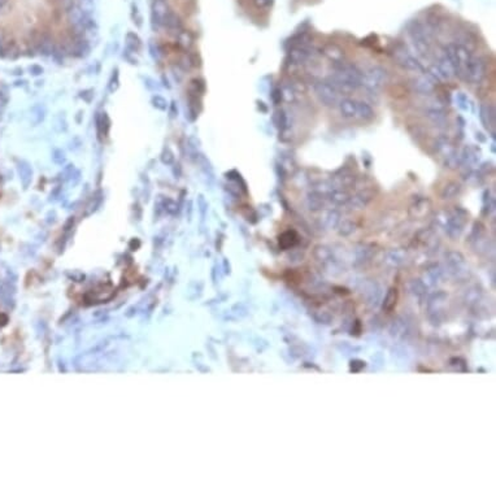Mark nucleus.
<instances>
[{
  "label": "nucleus",
  "instance_id": "f257e3e1",
  "mask_svg": "<svg viewBox=\"0 0 496 496\" xmlns=\"http://www.w3.org/2000/svg\"><path fill=\"white\" fill-rule=\"evenodd\" d=\"M334 73L329 82L338 89L342 90H356L361 86L363 73L355 65L347 61H336L333 63Z\"/></svg>",
  "mask_w": 496,
  "mask_h": 496
},
{
  "label": "nucleus",
  "instance_id": "f03ea898",
  "mask_svg": "<svg viewBox=\"0 0 496 496\" xmlns=\"http://www.w3.org/2000/svg\"><path fill=\"white\" fill-rule=\"evenodd\" d=\"M342 117L348 120L370 121L374 117L373 108L365 101H359L353 99H342L338 104Z\"/></svg>",
  "mask_w": 496,
  "mask_h": 496
},
{
  "label": "nucleus",
  "instance_id": "7ed1b4c3",
  "mask_svg": "<svg viewBox=\"0 0 496 496\" xmlns=\"http://www.w3.org/2000/svg\"><path fill=\"white\" fill-rule=\"evenodd\" d=\"M409 37L412 40L414 50L418 52L422 57H429L431 55V39H430L429 31L425 29L422 23L418 21L410 25L409 27Z\"/></svg>",
  "mask_w": 496,
  "mask_h": 496
},
{
  "label": "nucleus",
  "instance_id": "20e7f679",
  "mask_svg": "<svg viewBox=\"0 0 496 496\" xmlns=\"http://www.w3.org/2000/svg\"><path fill=\"white\" fill-rule=\"evenodd\" d=\"M389 82V73L387 70L382 67H372L363 73V80H361V86L367 87L369 91L381 90L385 85Z\"/></svg>",
  "mask_w": 496,
  "mask_h": 496
},
{
  "label": "nucleus",
  "instance_id": "39448f33",
  "mask_svg": "<svg viewBox=\"0 0 496 496\" xmlns=\"http://www.w3.org/2000/svg\"><path fill=\"white\" fill-rule=\"evenodd\" d=\"M314 93L325 107H336L340 99V91L329 81H320L314 84Z\"/></svg>",
  "mask_w": 496,
  "mask_h": 496
},
{
  "label": "nucleus",
  "instance_id": "423d86ee",
  "mask_svg": "<svg viewBox=\"0 0 496 496\" xmlns=\"http://www.w3.org/2000/svg\"><path fill=\"white\" fill-rule=\"evenodd\" d=\"M486 63L482 57L472 55L469 61H468V65H466V82L474 85L481 84L486 77Z\"/></svg>",
  "mask_w": 496,
  "mask_h": 496
},
{
  "label": "nucleus",
  "instance_id": "0eeeda50",
  "mask_svg": "<svg viewBox=\"0 0 496 496\" xmlns=\"http://www.w3.org/2000/svg\"><path fill=\"white\" fill-rule=\"evenodd\" d=\"M394 60L397 61V65L409 72H416V73H423V67L416 57L406 51L404 47H397L393 52Z\"/></svg>",
  "mask_w": 496,
  "mask_h": 496
},
{
  "label": "nucleus",
  "instance_id": "6e6552de",
  "mask_svg": "<svg viewBox=\"0 0 496 496\" xmlns=\"http://www.w3.org/2000/svg\"><path fill=\"white\" fill-rule=\"evenodd\" d=\"M170 12L167 0H153L151 5V21L153 29H160L164 26V20Z\"/></svg>",
  "mask_w": 496,
  "mask_h": 496
},
{
  "label": "nucleus",
  "instance_id": "1a4fd4ad",
  "mask_svg": "<svg viewBox=\"0 0 496 496\" xmlns=\"http://www.w3.org/2000/svg\"><path fill=\"white\" fill-rule=\"evenodd\" d=\"M481 155H482V153H481L480 148H477V147L472 146V144L466 146L465 148H464V150L459 153V156H460V165L459 167H463L464 169H466L468 172H470V170L476 167L477 164L480 163Z\"/></svg>",
  "mask_w": 496,
  "mask_h": 496
},
{
  "label": "nucleus",
  "instance_id": "9d476101",
  "mask_svg": "<svg viewBox=\"0 0 496 496\" xmlns=\"http://www.w3.org/2000/svg\"><path fill=\"white\" fill-rule=\"evenodd\" d=\"M436 82H438V78L434 76L433 72H430V73H423L421 77H417L416 80L413 81L412 85L416 93L421 94V95H426V94L433 93Z\"/></svg>",
  "mask_w": 496,
  "mask_h": 496
},
{
  "label": "nucleus",
  "instance_id": "9b49d317",
  "mask_svg": "<svg viewBox=\"0 0 496 496\" xmlns=\"http://www.w3.org/2000/svg\"><path fill=\"white\" fill-rule=\"evenodd\" d=\"M87 14H85V12L80 8L78 4H73L69 9L67 10V17L68 21L70 22V25H73L74 27H78L81 29V35L84 33V29H82V25H84V21L86 18Z\"/></svg>",
  "mask_w": 496,
  "mask_h": 496
},
{
  "label": "nucleus",
  "instance_id": "f8f14e48",
  "mask_svg": "<svg viewBox=\"0 0 496 496\" xmlns=\"http://www.w3.org/2000/svg\"><path fill=\"white\" fill-rule=\"evenodd\" d=\"M17 173H18V177H20L21 184H22L23 189H27L30 186L31 181H33V168L27 161L21 160L17 163Z\"/></svg>",
  "mask_w": 496,
  "mask_h": 496
},
{
  "label": "nucleus",
  "instance_id": "ddd939ff",
  "mask_svg": "<svg viewBox=\"0 0 496 496\" xmlns=\"http://www.w3.org/2000/svg\"><path fill=\"white\" fill-rule=\"evenodd\" d=\"M426 117L435 126L444 127L448 123V117L442 107H430L426 109Z\"/></svg>",
  "mask_w": 496,
  "mask_h": 496
},
{
  "label": "nucleus",
  "instance_id": "4468645a",
  "mask_svg": "<svg viewBox=\"0 0 496 496\" xmlns=\"http://www.w3.org/2000/svg\"><path fill=\"white\" fill-rule=\"evenodd\" d=\"M480 118L483 126L487 130L494 129L495 126V109L490 104H482L480 107Z\"/></svg>",
  "mask_w": 496,
  "mask_h": 496
},
{
  "label": "nucleus",
  "instance_id": "2eb2a0df",
  "mask_svg": "<svg viewBox=\"0 0 496 496\" xmlns=\"http://www.w3.org/2000/svg\"><path fill=\"white\" fill-rule=\"evenodd\" d=\"M310 57V51L304 46L294 47L289 52V59L293 64H304Z\"/></svg>",
  "mask_w": 496,
  "mask_h": 496
},
{
  "label": "nucleus",
  "instance_id": "dca6fc26",
  "mask_svg": "<svg viewBox=\"0 0 496 496\" xmlns=\"http://www.w3.org/2000/svg\"><path fill=\"white\" fill-rule=\"evenodd\" d=\"M90 50H91L90 44L87 43L84 38H81V39H78L77 42H74L72 48H70V52H72L73 56L81 57V59H82V57H86L87 55L90 54Z\"/></svg>",
  "mask_w": 496,
  "mask_h": 496
},
{
  "label": "nucleus",
  "instance_id": "f3484780",
  "mask_svg": "<svg viewBox=\"0 0 496 496\" xmlns=\"http://www.w3.org/2000/svg\"><path fill=\"white\" fill-rule=\"evenodd\" d=\"M164 26L167 27L168 30L176 31L177 34L184 29V27H182V21H181L180 16L177 13H174V12H172V10H170L169 13H168V16L165 17V20H164Z\"/></svg>",
  "mask_w": 496,
  "mask_h": 496
},
{
  "label": "nucleus",
  "instance_id": "a211bd4d",
  "mask_svg": "<svg viewBox=\"0 0 496 496\" xmlns=\"http://www.w3.org/2000/svg\"><path fill=\"white\" fill-rule=\"evenodd\" d=\"M38 51L40 55L43 56H52L56 52V47H55L54 39L51 37H43L39 40L38 44Z\"/></svg>",
  "mask_w": 496,
  "mask_h": 496
},
{
  "label": "nucleus",
  "instance_id": "6ab92c4d",
  "mask_svg": "<svg viewBox=\"0 0 496 496\" xmlns=\"http://www.w3.org/2000/svg\"><path fill=\"white\" fill-rule=\"evenodd\" d=\"M125 43H126V50L131 51V52H139V50L142 48V40L138 37L137 34L133 33V31H129L126 34V38H125Z\"/></svg>",
  "mask_w": 496,
  "mask_h": 496
},
{
  "label": "nucleus",
  "instance_id": "aec40b11",
  "mask_svg": "<svg viewBox=\"0 0 496 496\" xmlns=\"http://www.w3.org/2000/svg\"><path fill=\"white\" fill-rule=\"evenodd\" d=\"M323 54L326 55L330 60H333V63L344 60V52L340 50L339 47L334 46V44H329V46L325 47L323 48Z\"/></svg>",
  "mask_w": 496,
  "mask_h": 496
},
{
  "label": "nucleus",
  "instance_id": "412c9836",
  "mask_svg": "<svg viewBox=\"0 0 496 496\" xmlns=\"http://www.w3.org/2000/svg\"><path fill=\"white\" fill-rule=\"evenodd\" d=\"M197 161H198V164L200 165V168H201V170H203L204 176H205L206 178L214 180V170H213V167H212V164H210V161L208 160V159H206L204 155H201V153H199V155H198Z\"/></svg>",
  "mask_w": 496,
  "mask_h": 496
},
{
  "label": "nucleus",
  "instance_id": "4be33fe9",
  "mask_svg": "<svg viewBox=\"0 0 496 496\" xmlns=\"http://www.w3.org/2000/svg\"><path fill=\"white\" fill-rule=\"evenodd\" d=\"M44 117H46V108H44V105H40L39 104V105H35L30 110V122L33 123L34 126L39 125L44 120Z\"/></svg>",
  "mask_w": 496,
  "mask_h": 496
},
{
  "label": "nucleus",
  "instance_id": "5701e85b",
  "mask_svg": "<svg viewBox=\"0 0 496 496\" xmlns=\"http://www.w3.org/2000/svg\"><path fill=\"white\" fill-rule=\"evenodd\" d=\"M460 190H461V186L457 182H448L443 189L442 198L443 199H452L460 193Z\"/></svg>",
  "mask_w": 496,
  "mask_h": 496
},
{
  "label": "nucleus",
  "instance_id": "b1692460",
  "mask_svg": "<svg viewBox=\"0 0 496 496\" xmlns=\"http://www.w3.org/2000/svg\"><path fill=\"white\" fill-rule=\"evenodd\" d=\"M97 122H98V134H99L100 137H101V135L107 137L110 127V121L109 118H108L107 113H101V116L98 117Z\"/></svg>",
  "mask_w": 496,
  "mask_h": 496
},
{
  "label": "nucleus",
  "instance_id": "393cba45",
  "mask_svg": "<svg viewBox=\"0 0 496 496\" xmlns=\"http://www.w3.org/2000/svg\"><path fill=\"white\" fill-rule=\"evenodd\" d=\"M177 39H178V44H180L182 48H185V50H189V48L193 46L194 39L190 31H186L182 29L180 33L177 34Z\"/></svg>",
  "mask_w": 496,
  "mask_h": 496
},
{
  "label": "nucleus",
  "instance_id": "a878e982",
  "mask_svg": "<svg viewBox=\"0 0 496 496\" xmlns=\"http://www.w3.org/2000/svg\"><path fill=\"white\" fill-rule=\"evenodd\" d=\"M274 122L281 131H285L289 127V118H287L286 112L285 110H277L276 114H274Z\"/></svg>",
  "mask_w": 496,
  "mask_h": 496
},
{
  "label": "nucleus",
  "instance_id": "bb28decb",
  "mask_svg": "<svg viewBox=\"0 0 496 496\" xmlns=\"http://www.w3.org/2000/svg\"><path fill=\"white\" fill-rule=\"evenodd\" d=\"M308 205H309L310 209L313 210H317L320 209V208H322L323 205L322 197H321L318 193H316V191H314V193H310L309 195H308Z\"/></svg>",
  "mask_w": 496,
  "mask_h": 496
},
{
  "label": "nucleus",
  "instance_id": "cd10ccee",
  "mask_svg": "<svg viewBox=\"0 0 496 496\" xmlns=\"http://www.w3.org/2000/svg\"><path fill=\"white\" fill-rule=\"evenodd\" d=\"M330 199L333 200V201H335L336 204H343L346 203L350 198H348V194L344 193L343 190H340V189H333V190L330 191Z\"/></svg>",
  "mask_w": 496,
  "mask_h": 496
},
{
  "label": "nucleus",
  "instance_id": "c85d7f7f",
  "mask_svg": "<svg viewBox=\"0 0 496 496\" xmlns=\"http://www.w3.org/2000/svg\"><path fill=\"white\" fill-rule=\"evenodd\" d=\"M151 104H152L153 108H156L157 110H161V112L167 110L168 107H169L167 99L161 97V95H153L151 98Z\"/></svg>",
  "mask_w": 496,
  "mask_h": 496
},
{
  "label": "nucleus",
  "instance_id": "c756f323",
  "mask_svg": "<svg viewBox=\"0 0 496 496\" xmlns=\"http://www.w3.org/2000/svg\"><path fill=\"white\" fill-rule=\"evenodd\" d=\"M204 91H205V84H204L203 80L200 78H195V80L191 81V94L198 97V95H203Z\"/></svg>",
  "mask_w": 496,
  "mask_h": 496
},
{
  "label": "nucleus",
  "instance_id": "7c9ffc66",
  "mask_svg": "<svg viewBox=\"0 0 496 496\" xmlns=\"http://www.w3.org/2000/svg\"><path fill=\"white\" fill-rule=\"evenodd\" d=\"M160 160H161V163L164 164V165H173L174 164V153H173V151L170 150L169 147H165L163 150V152H161V155H160Z\"/></svg>",
  "mask_w": 496,
  "mask_h": 496
},
{
  "label": "nucleus",
  "instance_id": "2f4dec72",
  "mask_svg": "<svg viewBox=\"0 0 496 496\" xmlns=\"http://www.w3.org/2000/svg\"><path fill=\"white\" fill-rule=\"evenodd\" d=\"M120 87V74H118V69H116L110 77L109 85H108V90L110 94H114Z\"/></svg>",
  "mask_w": 496,
  "mask_h": 496
},
{
  "label": "nucleus",
  "instance_id": "473e14b6",
  "mask_svg": "<svg viewBox=\"0 0 496 496\" xmlns=\"http://www.w3.org/2000/svg\"><path fill=\"white\" fill-rule=\"evenodd\" d=\"M52 160L57 165H63L67 161V155L61 148H56V150L52 151Z\"/></svg>",
  "mask_w": 496,
  "mask_h": 496
},
{
  "label": "nucleus",
  "instance_id": "72a5a7b5",
  "mask_svg": "<svg viewBox=\"0 0 496 496\" xmlns=\"http://www.w3.org/2000/svg\"><path fill=\"white\" fill-rule=\"evenodd\" d=\"M456 100H457V103H459V107L461 108V109L468 110V107H469V104H468V98H466L463 93L457 94Z\"/></svg>",
  "mask_w": 496,
  "mask_h": 496
},
{
  "label": "nucleus",
  "instance_id": "f704fd0d",
  "mask_svg": "<svg viewBox=\"0 0 496 496\" xmlns=\"http://www.w3.org/2000/svg\"><path fill=\"white\" fill-rule=\"evenodd\" d=\"M29 72H30V74L31 76H34V77H38V76H42L43 74V68L40 67V65H37V64H34V65H31L30 68H29Z\"/></svg>",
  "mask_w": 496,
  "mask_h": 496
},
{
  "label": "nucleus",
  "instance_id": "c9c22d12",
  "mask_svg": "<svg viewBox=\"0 0 496 496\" xmlns=\"http://www.w3.org/2000/svg\"><path fill=\"white\" fill-rule=\"evenodd\" d=\"M131 16H133L134 23L137 22L138 26H140V25H142V16H140L138 8L134 7V5H133V13H131Z\"/></svg>",
  "mask_w": 496,
  "mask_h": 496
},
{
  "label": "nucleus",
  "instance_id": "e433bc0d",
  "mask_svg": "<svg viewBox=\"0 0 496 496\" xmlns=\"http://www.w3.org/2000/svg\"><path fill=\"white\" fill-rule=\"evenodd\" d=\"M82 99L85 100V101H87V103H90L91 100H93V98H94V91L93 90H85V91H82L81 93V95H80Z\"/></svg>",
  "mask_w": 496,
  "mask_h": 496
},
{
  "label": "nucleus",
  "instance_id": "4c0bfd02",
  "mask_svg": "<svg viewBox=\"0 0 496 496\" xmlns=\"http://www.w3.org/2000/svg\"><path fill=\"white\" fill-rule=\"evenodd\" d=\"M8 103V97L4 93L0 91V108H4Z\"/></svg>",
  "mask_w": 496,
  "mask_h": 496
},
{
  "label": "nucleus",
  "instance_id": "58836bf2",
  "mask_svg": "<svg viewBox=\"0 0 496 496\" xmlns=\"http://www.w3.org/2000/svg\"><path fill=\"white\" fill-rule=\"evenodd\" d=\"M176 114H178V112H176V101H173L172 103V116H176Z\"/></svg>",
  "mask_w": 496,
  "mask_h": 496
},
{
  "label": "nucleus",
  "instance_id": "ea45409f",
  "mask_svg": "<svg viewBox=\"0 0 496 496\" xmlns=\"http://www.w3.org/2000/svg\"><path fill=\"white\" fill-rule=\"evenodd\" d=\"M3 118V108H0V121Z\"/></svg>",
  "mask_w": 496,
  "mask_h": 496
},
{
  "label": "nucleus",
  "instance_id": "a19ab883",
  "mask_svg": "<svg viewBox=\"0 0 496 496\" xmlns=\"http://www.w3.org/2000/svg\"><path fill=\"white\" fill-rule=\"evenodd\" d=\"M5 3V1H3V0H0V10H1V8H3V4Z\"/></svg>",
  "mask_w": 496,
  "mask_h": 496
}]
</instances>
